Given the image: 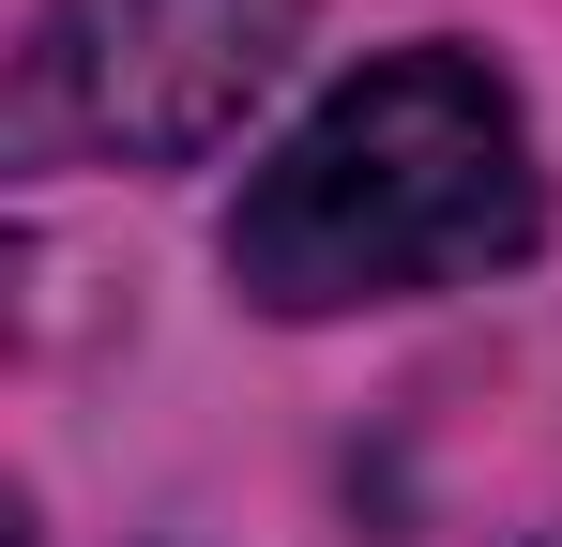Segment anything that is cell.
I'll list each match as a JSON object with an SVG mask.
<instances>
[{
  "label": "cell",
  "mask_w": 562,
  "mask_h": 547,
  "mask_svg": "<svg viewBox=\"0 0 562 547\" xmlns=\"http://www.w3.org/2000/svg\"><path fill=\"white\" fill-rule=\"evenodd\" d=\"M532 228H548V168L517 91L471 46H395L259 153L228 213V289L274 320H350L532 259Z\"/></svg>",
  "instance_id": "cell-1"
},
{
  "label": "cell",
  "mask_w": 562,
  "mask_h": 547,
  "mask_svg": "<svg viewBox=\"0 0 562 547\" xmlns=\"http://www.w3.org/2000/svg\"><path fill=\"white\" fill-rule=\"evenodd\" d=\"M304 62V0H46L15 46V168H198Z\"/></svg>",
  "instance_id": "cell-2"
}]
</instances>
